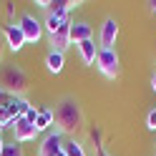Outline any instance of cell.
<instances>
[{
  "label": "cell",
  "instance_id": "cell-1",
  "mask_svg": "<svg viewBox=\"0 0 156 156\" xmlns=\"http://www.w3.org/2000/svg\"><path fill=\"white\" fill-rule=\"evenodd\" d=\"M53 123L58 126V133H71L76 131L78 126L83 123V111L78 106L76 98L66 96L55 103V111H53Z\"/></svg>",
  "mask_w": 156,
  "mask_h": 156
},
{
  "label": "cell",
  "instance_id": "cell-2",
  "mask_svg": "<svg viewBox=\"0 0 156 156\" xmlns=\"http://www.w3.org/2000/svg\"><path fill=\"white\" fill-rule=\"evenodd\" d=\"M25 86H28V76L18 66H8L0 71V88L8 96H20V91H25Z\"/></svg>",
  "mask_w": 156,
  "mask_h": 156
},
{
  "label": "cell",
  "instance_id": "cell-3",
  "mask_svg": "<svg viewBox=\"0 0 156 156\" xmlns=\"http://www.w3.org/2000/svg\"><path fill=\"white\" fill-rule=\"evenodd\" d=\"M96 68H98L106 78H119L121 76V58L116 53V48H98Z\"/></svg>",
  "mask_w": 156,
  "mask_h": 156
},
{
  "label": "cell",
  "instance_id": "cell-4",
  "mask_svg": "<svg viewBox=\"0 0 156 156\" xmlns=\"http://www.w3.org/2000/svg\"><path fill=\"white\" fill-rule=\"evenodd\" d=\"M18 28L23 30L25 43H38V41L43 38V23L38 20L35 15H30V13H23V15H20V20H18Z\"/></svg>",
  "mask_w": 156,
  "mask_h": 156
},
{
  "label": "cell",
  "instance_id": "cell-5",
  "mask_svg": "<svg viewBox=\"0 0 156 156\" xmlns=\"http://www.w3.org/2000/svg\"><path fill=\"white\" fill-rule=\"evenodd\" d=\"M35 5L43 8V10H48V15H55V18H61V20H68V13H71L73 8H78L81 3H71V0H38Z\"/></svg>",
  "mask_w": 156,
  "mask_h": 156
},
{
  "label": "cell",
  "instance_id": "cell-6",
  "mask_svg": "<svg viewBox=\"0 0 156 156\" xmlns=\"http://www.w3.org/2000/svg\"><path fill=\"white\" fill-rule=\"evenodd\" d=\"M10 131H13V141H18V144L35 141V136H38V131H35V123L25 121V119H18V121H13V123H10Z\"/></svg>",
  "mask_w": 156,
  "mask_h": 156
},
{
  "label": "cell",
  "instance_id": "cell-7",
  "mask_svg": "<svg viewBox=\"0 0 156 156\" xmlns=\"http://www.w3.org/2000/svg\"><path fill=\"white\" fill-rule=\"evenodd\" d=\"M61 146H63V133L51 131L41 141V146H38V156H58L61 154Z\"/></svg>",
  "mask_w": 156,
  "mask_h": 156
},
{
  "label": "cell",
  "instance_id": "cell-8",
  "mask_svg": "<svg viewBox=\"0 0 156 156\" xmlns=\"http://www.w3.org/2000/svg\"><path fill=\"white\" fill-rule=\"evenodd\" d=\"M116 38H119V20L116 18H106L103 25H101V48H113L116 45Z\"/></svg>",
  "mask_w": 156,
  "mask_h": 156
},
{
  "label": "cell",
  "instance_id": "cell-9",
  "mask_svg": "<svg viewBox=\"0 0 156 156\" xmlns=\"http://www.w3.org/2000/svg\"><path fill=\"white\" fill-rule=\"evenodd\" d=\"M51 38V51H58V53H66L68 51V45H71V20H66L61 28H58V33L53 35H48Z\"/></svg>",
  "mask_w": 156,
  "mask_h": 156
},
{
  "label": "cell",
  "instance_id": "cell-10",
  "mask_svg": "<svg viewBox=\"0 0 156 156\" xmlns=\"http://www.w3.org/2000/svg\"><path fill=\"white\" fill-rule=\"evenodd\" d=\"M3 35H5L8 48H10L13 53L23 51V45H25V35H23V30H20V28H18V23H8V25L3 28Z\"/></svg>",
  "mask_w": 156,
  "mask_h": 156
},
{
  "label": "cell",
  "instance_id": "cell-11",
  "mask_svg": "<svg viewBox=\"0 0 156 156\" xmlns=\"http://www.w3.org/2000/svg\"><path fill=\"white\" fill-rule=\"evenodd\" d=\"M93 38V28L86 23V20H71V43H83V41H91Z\"/></svg>",
  "mask_w": 156,
  "mask_h": 156
},
{
  "label": "cell",
  "instance_id": "cell-12",
  "mask_svg": "<svg viewBox=\"0 0 156 156\" xmlns=\"http://www.w3.org/2000/svg\"><path fill=\"white\" fill-rule=\"evenodd\" d=\"M8 106V111H10V116L18 121V119H23V116L28 113V108H30V103H28L23 96H10V101L5 103Z\"/></svg>",
  "mask_w": 156,
  "mask_h": 156
},
{
  "label": "cell",
  "instance_id": "cell-13",
  "mask_svg": "<svg viewBox=\"0 0 156 156\" xmlns=\"http://www.w3.org/2000/svg\"><path fill=\"white\" fill-rule=\"evenodd\" d=\"M76 48H78V55H81V61H83L86 66H93V63H96V55H98V48H96L93 38H91V41H83V43H78Z\"/></svg>",
  "mask_w": 156,
  "mask_h": 156
},
{
  "label": "cell",
  "instance_id": "cell-14",
  "mask_svg": "<svg viewBox=\"0 0 156 156\" xmlns=\"http://www.w3.org/2000/svg\"><path fill=\"white\" fill-rule=\"evenodd\" d=\"M45 68H48V73H61L63 68H66V55L58 53V51H48V55H45Z\"/></svg>",
  "mask_w": 156,
  "mask_h": 156
},
{
  "label": "cell",
  "instance_id": "cell-15",
  "mask_svg": "<svg viewBox=\"0 0 156 156\" xmlns=\"http://www.w3.org/2000/svg\"><path fill=\"white\" fill-rule=\"evenodd\" d=\"M61 154H63V156H88V154H86V149H83V144L76 141V139H63Z\"/></svg>",
  "mask_w": 156,
  "mask_h": 156
},
{
  "label": "cell",
  "instance_id": "cell-16",
  "mask_svg": "<svg viewBox=\"0 0 156 156\" xmlns=\"http://www.w3.org/2000/svg\"><path fill=\"white\" fill-rule=\"evenodd\" d=\"M53 126V111L51 108H41L38 111V119H35V131H48Z\"/></svg>",
  "mask_w": 156,
  "mask_h": 156
},
{
  "label": "cell",
  "instance_id": "cell-17",
  "mask_svg": "<svg viewBox=\"0 0 156 156\" xmlns=\"http://www.w3.org/2000/svg\"><path fill=\"white\" fill-rule=\"evenodd\" d=\"M66 20H61V18H55V15H45V23H43V30H48V35H53L58 33V28H61Z\"/></svg>",
  "mask_w": 156,
  "mask_h": 156
},
{
  "label": "cell",
  "instance_id": "cell-18",
  "mask_svg": "<svg viewBox=\"0 0 156 156\" xmlns=\"http://www.w3.org/2000/svg\"><path fill=\"white\" fill-rule=\"evenodd\" d=\"M3 156H25V151H23V144H18V141H10V144H5V149H3Z\"/></svg>",
  "mask_w": 156,
  "mask_h": 156
},
{
  "label": "cell",
  "instance_id": "cell-19",
  "mask_svg": "<svg viewBox=\"0 0 156 156\" xmlns=\"http://www.w3.org/2000/svg\"><path fill=\"white\" fill-rule=\"evenodd\" d=\"M15 119L10 116V111H8V106H0V126L3 129H10V123H13Z\"/></svg>",
  "mask_w": 156,
  "mask_h": 156
},
{
  "label": "cell",
  "instance_id": "cell-20",
  "mask_svg": "<svg viewBox=\"0 0 156 156\" xmlns=\"http://www.w3.org/2000/svg\"><path fill=\"white\" fill-rule=\"evenodd\" d=\"M146 126H149L151 131H156V108L149 111V116H146Z\"/></svg>",
  "mask_w": 156,
  "mask_h": 156
},
{
  "label": "cell",
  "instance_id": "cell-21",
  "mask_svg": "<svg viewBox=\"0 0 156 156\" xmlns=\"http://www.w3.org/2000/svg\"><path fill=\"white\" fill-rule=\"evenodd\" d=\"M38 111H41V108H35V106H30V108H28V113L23 116V119H25V121H30V123H35V119H38Z\"/></svg>",
  "mask_w": 156,
  "mask_h": 156
},
{
  "label": "cell",
  "instance_id": "cell-22",
  "mask_svg": "<svg viewBox=\"0 0 156 156\" xmlns=\"http://www.w3.org/2000/svg\"><path fill=\"white\" fill-rule=\"evenodd\" d=\"M8 101H10V96H8V93H5L3 88H0V106H5Z\"/></svg>",
  "mask_w": 156,
  "mask_h": 156
},
{
  "label": "cell",
  "instance_id": "cell-23",
  "mask_svg": "<svg viewBox=\"0 0 156 156\" xmlns=\"http://www.w3.org/2000/svg\"><path fill=\"white\" fill-rule=\"evenodd\" d=\"M96 156H111V154L106 151V149H98V151H96Z\"/></svg>",
  "mask_w": 156,
  "mask_h": 156
},
{
  "label": "cell",
  "instance_id": "cell-24",
  "mask_svg": "<svg viewBox=\"0 0 156 156\" xmlns=\"http://www.w3.org/2000/svg\"><path fill=\"white\" fill-rule=\"evenodd\" d=\"M151 88L156 91V71H154V76H151Z\"/></svg>",
  "mask_w": 156,
  "mask_h": 156
},
{
  "label": "cell",
  "instance_id": "cell-25",
  "mask_svg": "<svg viewBox=\"0 0 156 156\" xmlns=\"http://www.w3.org/2000/svg\"><path fill=\"white\" fill-rule=\"evenodd\" d=\"M3 149H5V141H3V136H0V156H3Z\"/></svg>",
  "mask_w": 156,
  "mask_h": 156
},
{
  "label": "cell",
  "instance_id": "cell-26",
  "mask_svg": "<svg viewBox=\"0 0 156 156\" xmlns=\"http://www.w3.org/2000/svg\"><path fill=\"white\" fill-rule=\"evenodd\" d=\"M3 45L5 43H3V35H0V58H3Z\"/></svg>",
  "mask_w": 156,
  "mask_h": 156
},
{
  "label": "cell",
  "instance_id": "cell-27",
  "mask_svg": "<svg viewBox=\"0 0 156 156\" xmlns=\"http://www.w3.org/2000/svg\"><path fill=\"white\" fill-rule=\"evenodd\" d=\"M151 10H154V13H156V3H151Z\"/></svg>",
  "mask_w": 156,
  "mask_h": 156
},
{
  "label": "cell",
  "instance_id": "cell-28",
  "mask_svg": "<svg viewBox=\"0 0 156 156\" xmlns=\"http://www.w3.org/2000/svg\"><path fill=\"white\" fill-rule=\"evenodd\" d=\"M0 136H3V126H0Z\"/></svg>",
  "mask_w": 156,
  "mask_h": 156
},
{
  "label": "cell",
  "instance_id": "cell-29",
  "mask_svg": "<svg viewBox=\"0 0 156 156\" xmlns=\"http://www.w3.org/2000/svg\"><path fill=\"white\" fill-rule=\"evenodd\" d=\"M58 156H63V154H58Z\"/></svg>",
  "mask_w": 156,
  "mask_h": 156
}]
</instances>
